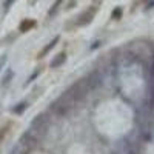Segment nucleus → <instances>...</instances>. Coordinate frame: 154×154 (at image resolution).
Instances as JSON below:
<instances>
[{
	"label": "nucleus",
	"mask_w": 154,
	"mask_h": 154,
	"mask_svg": "<svg viewBox=\"0 0 154 154\" xmlns=\"http://www.w3.org/2000/svg\"><path fill=\"white\" fill-rule=\"evenodd\" d=\"M148 102H149V108L154 109V82H152L151 86H149V97H148Z\"/></svg>",
	"instance_id": "obj_11"
},
{
	"label": "nucleus",
	"mask_w": 154,
	"mask_h": 154,
	"mask_svg": "<svg viewBox=\"0 0 154 154\" xmlns=\"http://www.w3.org/2000/svg\"><path fill=\"white\" fill-rule=\"evenodd\" d=\"M89 89H91V86H89L86 77H85V79L77 80V82L69 88V91L72 93V96H74V99H75L77 102H80V100H83V99L86 97V94L89 93Z\"/></svg>",
	"instance_id": "obj_4"
},
{
	"label": "nucleus",
	"mask_w": 154,
	"mask_h": 154,
	"mask_svg": "<svg viewBox=\"0 0 154 154\" xmlns=\"http://www.w3.org/2000/svg\"><path fill=\"white\" fill-rule=\"evenodd\" d=\"M79 103L75 99H74V96H72V93L69 91V89H66L65 93H63L57 100H54L53 102V111L56 112V114H59V116H66V114H69L71 111H72V108Z\"/></svg>",
	"instance_id": "obj_2"
},
{
	"label": "nucleus",
	"mask_w": 154,
	"mask_h": 154,
	"mask_svg": "<svg viewBox=\"0 0 154 154\" xmlns=\"http://www.w3.org/2000/svg\"><path fill=\"white\" fill-rule=\"evenodd\" d=\"M48 126H49V120L45 114H38L37 117L31 122V126H29V133L37 139V140H40L46 131H48Z\"/></svg>",
	"instance_id": "obj_3"
},
{
	"label": "nucleus",
	"mask_w": 154,
	"mask_h": 154,
	"mask_svg": "<svg viewBox=\"0 0 154 154\" xmlns=\"http://www.w3.org/2000/svg\"><path fill=\"white\" fill-rule=\"evenodd\" d=\"M57 42H59V37H54L53 40H51V42H49V43H48V45H46V46H45V48L40 51V53H38V56H37V57H38V59H42L45 54H48L49 51H51V49H53V48L56 46V43H57Z\"/></svg>",
	"instance_id": "obj_9"
},
{
	"label": "nucleus",
	"mask_w": 154,
	"mask_h": 154,
	"mask_svg": "<svg viewBox=\"0 0 154 154\" xmlns=\"http://www.w3.org/2000/svg\"><path fill=\"white\" fill-rule=\"evenodd\" d=\"M11 126H12V122H8V123H5L3 126H0V142H2V140L5 139V136L9 133Z\"/></svg>",
	"instance_id": "obj_10"
},
{
	"label": "nucleus",
	"mask_w": 154,
	"mask_h": 154,
	"mask_svg": "<svg viewBox=\"0 0 154 154\" xmlns=\"http://www.w3.org/2000/svg\"><path fill=\"white\" fill-rule=\"evenodd\" d=\"M122 16V9H114V12H112V19L114 20H117V17H120Z\"/></svg>",
	"instance_id": "obj_14"
},
{
	"label": "nucleus",
	"mask_w": 154,
	"mask_h": 154,
	"mask_svg": "<svg viewBox=\"0 0 154 154\" xmlns=\"http://www.w3.org/2000/svg\"><path fill=\"white\" fill-rule=\"evenodd\" d=\"M65 62H66V53L63 51V53L57 54V56L53 59V62H51V68H59V66H62Z\"/></svg>",
	"instance_id": "obj_7"
},
{
	"label": "nucleus",
	"mask_w": 154,
	"mask_h": 154,
	"mask_svg": "<svg viewBox=\"0 0 154 154\" xmlns=\"http://www.w3.org/2000/svg\"><path fill=\"white\" fill-rule=\"evenodd\" d=\"M35 26V20H32V19H25L22 23H20V26H19V29L22 31V32H26V31H29V29H32Z\"/></svg>",
	"instance_id": "obj_8"
},
{
	"label": "nucleus",
	"mask_w": 154,
	"mask_h": 154,
	"mask_svg": "<svg viewBox=\"0 0 154 154\" xmlns=\"http://www.w3.org/2000/svg\"><path fill=\"white\" fill-rule=\"evenodd\" d=\"M12 2H14V0H6V3H5V6H6V8H9V5H11Z\"/></svg>",
	"instance_id": "obj_15"
},
{
	"label": "nucleus",
	"mask_w": 154,
	"mask_h": 154,
	"mask_svg": "<svg viewBox=\"0 0 154 154\" xmlns=\"http://www.w3.org/2000/svg\"><path fill=\"white\" fill-rule=\"evenodd\" d=\"M96 12H97V8H88L85 12H82V14L77 17V25L79 26H85V25H88V23H91V20L94 19V16H96Z\"/></svg>",
	"instance_id": "obj_5"
},
{
	"label": "nucleus",
	"mask_w": 154,
	"mask_h": 154,
	"mask_svg": "<svg viewBox=\"0 0 154 154\" xmlns=\"http://www.w3.org/2000/svg\"><path fill=\"white\" fill-rule=\"evenodd\" d=\"M123 152L125 154H140V145L134 142V140H125Z\"/></svg>",
	"instance_id": "obj_6"
},
{
	"label": "nucleus",
	"mask_w": 154,
	"mask_h": 154,
	"mask_svg": "<svg viewBox=\"0 0 154 154\" xmlns=\"http://www.w3.org/2000/svg\"><path fill=\"white\" fill-rule=\"evenodd\" d=\"M137 128L140 131V136L145 140H149L154 137V109L146 108V109H140L137 112Z\"/></svg>",
	"instance_id": "obj_1"
},
{
	"label": "nucleus",
	"mask_w": 154,
	"mask_h": 154,
	"mask_svg": "<svg viewBox=\"0 0 154 154\" xmlns=\"http://www.w3.org/2000/svg\"><path fill=\"white\" fill-rule=\"evenodd\" d=\"M14 75V72H12L11 69H8V72H6V75L3 77V80H2V86H6V85H9V82H11V77Z\"/></svg>",
	"instance_id": "obj_12"
},
{
	"label": "nucleus",
	"mask_w": 154,
	"mask_h": 154,
	"mask_svg": "<svg viewBox=\"0 0 154 154\" xmlns=\"http://www.w3.org/2000/svg\"><path fill=\"white\" fill-rule=\"evenodd\" d=\"M26 103H25V102H23V103H19V106H14V108H12V112H16V114H22L25 109H26Z\"/></svg>",
	"instance_id": "obj_13"
},
{
	"label": "nucleus",
	"mask_w": 154,
	"mask_h": 154,
	"mask_svg": "<svg viewBox=\"0 0 154 154\" xmlns=\"http://www.w3.org/2000/svg\"><path fill=\"white\" fill-rule=\"evenodd\" d=\"M152 72H154V63H152Z\"/></svg>",
	"instance_id": "obj_16"
}]
</instances>
